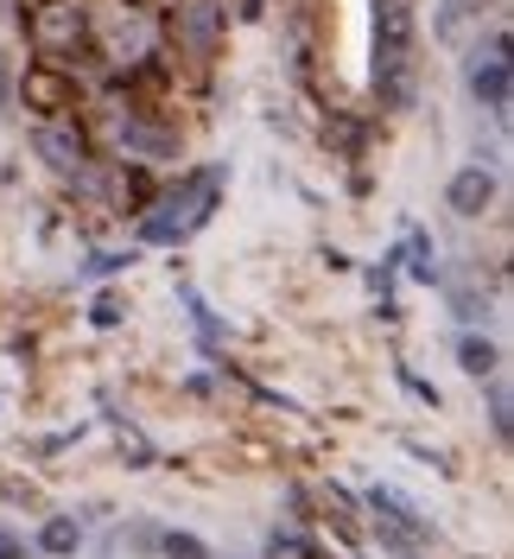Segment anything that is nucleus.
Listing matches in <instances>:
<instances>
[{
    "instance_id": "obj_5",
    "label": "nucleus",
    "mask_w": 514,
    "mask_h": 559,
    "mask_svg": "<svg viewBox=\"0 0 514 559\" xmlns=\"http://www.w3.org/2000/svg\"><path fill=\"white\" fill-rule=\"evenodd\" d=\"M470 96H477L482 108H509V96H514L509 51H489V58H477V70H470Z\"/></svg>"
},
{
    "instance_id": "obj_12",
    "label": "nucleus",
    "mask_w": 514,
    "mask_h": 559,
    "mask_svg": "<svg viewBox=\"0 0 514 559\" xmlns=\"http://www.w3.org/2000/svg\"><path fill=\"white\" fill-rule=\"evenodd\" d=\"M489 419H495V439H509V394L489 401Z\"/></svg>"
},
{
    "instance_id": "obj_8",
    "label": "nucleus",
    "mask_w": 514,
    "mask_h": 559,
    "mask_svg": "<svg viewBox=\"0 0 514 559\" xmlns=\"http://www.w3.org/2000/svg\"><path fill=\"white\" fill-rule=\"evenodd\" d=\"M369 502H375V515H387V522L401 527L407 540H426V522H419V515H413V509H407V496H401V489L375 484V489H369Z\"/></svg>"
},
{
    "instance_id": "obj_3",
    "label": "nucleus",
    "mask_w": 514,
    "mask_h": 559,
    "mask_svg": "<svg viewBox=\"0 0 514 559\" xmlns=\"http://www.w3.org/2000/svg\"><path fill=\"white\" fill-rule=\"evenodd\" d=\"M20 96H26V108H33V115H64L70 96H76V83H70L58 64H38V70H26Z\"/></svg>"
},
{
    "instance_id": "obj_9",
    "label": "nucleus",
    "mask_w": 514,
    "mask_h": 559,
    "mask_svg": "<svg viewBox=\"0 0 514 559\" xmlns=\"http://www.w3.org/2000/svg\"><path fill=\"white\" fill-rule=\"evenodd\" d=\"M83 547V527L70 522V515H51V522L38 527V554H51V559H70Z\"/></svg>"
},
{
    "instance_id": "obj_10",
    "label": "nucleus",
    "mask_w": 514,
    "mask_h": 559,
    "mask_svg": "<svg viewBox=\"0 0 514 559\" xmlns=\"http://www.w3.org/2000/svg\"><path fill=\"white\" fill-rule=\"evenodd\" d=\"M457 362H464V376H495V362H502V349L489 344V337H477V331H470V337H457Z\"/></svg>"
},
{
    "instance_id": "obj_1",
    "label": "nucleus",
    "mask_w": 514,
    "mask_h": 559,
    "mask_svg": "<svg viewBox=\"0 0 514 559\" xmlns=\"http://www.w3.org/2000/svg\"><path fill=\"white\" fill-rule=\"evenodd\" d=\"M26 26H33L38 45H51V51H70V45L83 38V7H76V0H38Z\"/></svg>"
},
{
    "instance_id": "obj_2",
    "label": "nucleus",
    "mask_w": 514,
    "mask_h": 559,
    "mask_svg": "<svg viewBox=\"0 0 514 559\" xmlns=\"http://www.w3.org/2000/svg\"><path fill=\"white\" fill-rule=\"evenodd\" d=\"M375 58H413V0H375Z\"/></svg>"
},
{
    "instance_id": "obj_13",
    "label": "nucleus",
    "mask_w": 514,
    "mask_h": 559,
    "mask_svg": "<svg viewBox=\"0 0 514 559\" xmlns=\"http://www.w3.org/2000/svg\"><path fill=\"white\" fill-rule=\"evenodd\" d=\"M0 559H26V547H20V540H13L7 527H0Z\"/></svg>"
},
{
    "instance_id": "obj_11",
    "label": "nucleus",
    "mask_w": 514,
    "mask_h": 559,
    "mask_svg": "<svg viewBox=\"0 0 514 559\" xmlns=\"http://www.w3.org/2000/svg\"><path fill=\"white\" fill-rule=\"evenodd\" d=\"M159 554L166 559H210V547L198 540V534H178V527H171L166 540H159Z\"/></svg>"
},
{
    "instance_id": "obj_6",
    "label": "nucleus",
    "mask_w": 514,
    "mask_h": 559,
    "mask_svg": "<svg viewBox=\"0 0 514 559\" xmlns=\"http://www.w3.org/2000/svg\"><path fill=\"white\" fill-rule=\"evenodd\" d=\"M121 146H134V153H146V159H171V153H178V134L159 128V121L128 115V121H121Z\"/></svg>"
},
{
    "instance_id": "obj_7",
    "label": "nucleus",
    "mask_w": 514,
    "mask_h": 559,
    "mask_svg": "<svg viewBox=\"0 0 514 559\" xmlns=\"http://www.w3.org/2000/svg\"><path fill=\"white\" fill-rule=\"evenodd\" d=\"M38 146H45V159H51V166H64V173H76V166H83V153H89V146H83V128H70V121H51V128L38 134Z\"/></svg>"
},
{
    "instance_id": "obj_4",
    "label": "nucleus",
    "mask_w": 514,
    "mask_h": 559,
    "mask_svg": "<svg viewBox=\"0 0 514 559\" xmlns=\"http://www.w3.org/2000/svg\"><path fill=\"white\" fill-rule=\"evenodd\" d=\"M445 204L457 210V216H482V210L495 204V173H489V166H464V173H451Z\"/></svg>"
}]
</instances>
